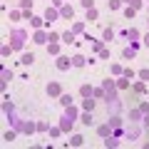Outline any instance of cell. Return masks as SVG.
Returning a JSON list of instances; mask_svg holds the SVG:
<instances>
[{"mask_svg": "<svg viewBox=\"0 0 149 149\" xmlns=\"http://www.w3.org/2000/svg\"><path fill=\"white\" fill-rule=\"evenodd\" d=\"M85 65H87L85 55H74V57H72V67H85Z\"/></svg>", "mask_w": 149, "mask_h": 149, "instance_id": "8fae6325", "label": "cell"}, {"mask_svg": "<svg viewBox=\"0 0 149 149\" xmlns=\"http://www.w3.org/2000/svg\"><path fill=\"white\" fill-rule=\"evenodd\" d=\"M92 47H95L97 52H100V50H102V42H100V40H92Z\"/></svg>", "mask_w": 149, "mask_h": 149, "instance_id": "f907efd6", "label": "cell"}, {"mask_svg": "<svg viewBox=\"0 0 149 149\" xmlns=\"http://www.w3.org/2000/svg\"><path fill=\"white\" fill-rule=\"evenodd\" d=\"M35 129H37V124H32V122H25V124H22V132H25V134H32Z\"/></svg>", "mask_w": 149, "mask_h": 149, "instance_id": "7402d4cb", "label": "cell"}, {"mask_svg": "<svg viewBox=\"0 0 149 149\" xmlns=\"http://www.w3.org/2000/svg\"><path fill=\"white\" fill-rule=\"evenodd\" d=\"M87 20H97V10H95V8L87 10Z\"/></svg>", "mask_w": 149, "mask_h": 149, "instance_id": "74e56055", "label": "cell"}, {"mask_svg": "<svg viewBox=\"0 0 149 149\" xmlns=\"http://www.w3.org/2000/svg\"><path fill=\"white\" fill-rule=\"evenodd\" d=\"M15 137H17V129H8V132L3 134V139H5V142H13Z\"/></svg>", "mask_w": 149, "mask_h": 149, "instance_id": "44dd1931", "label": "cell"}, {"mask_svg": "<svg viewBox=\"0 0 149 149\" xmlns=\"http://www.w3.org/2000/svg\"><path fill=\"white\" fill-rule=\"evenodd\" d=\"M55 20H60V10L57 8H47V10H45V25L50 27Z\"/></svg>", "mask_w": 149, "mask_h": 149, "instance_id": "3957f363", "label": "cell"}, {"mask_svg": "<svg viewBox=\"0 0 149 149\" xmlns=\"http://www.w3.org/2000/svg\"><path fill=\"white\" fill-rule=\"evenodd\" d=\"M144 45H147V47H149V32H147V35H144Z\"/></svg>", "mask_w": 149, "mask_h": 149, "instance_id": "f5cc1de1", "label": "cell"}, {"mask_svg": "<svg viewBox=\"0 0 149 149\" xmlns=\"http://www.w3.org/2000/svg\"><path fill=\"white\" fill-rule=\"evenodd\" d=\"M139 109H142V114H147V112H149V102H142V104H139Z\"/></svg>", "mask_w": 149, "mask_h": 149, "instance_id": "f6af8a7d", "label": "cell"}, {"mask_svg": "<svg viewBox=\"0 0 149 149\" xmlns=\"http://www.w3.org/2000/svg\"><path fill=\"white\" fill-rule=\"evenodd\" d=\"M82 109L92 112V109H95V100H92V97H85V102H82Z\"/></svg>", "mask_w": 149, "mask_h": 149, "instance_id": "e0dca14e", "label": "cell"}, {"mask_svg": "<svg viewBox=\"0 0 149 149\" xmlns=\"http://www.w3.org/2000/svg\"><path fill=\"white\" fill-rule=\"evenodd\" d=\"M117 87H119V90H127V87H129V80L124 77V74H122V80H117Z\"/></svg>", "mask_w": 149, "mask_h": 149, "instance_id": "4316f807", "label": "cell"}, {"mask_svg": "<svg viewBox=\"0 0 149 149\" xmlns=\"http://www.w3.org/2000/svg\"><path fill=\"white\" fill-rule=\"evenodd\" d=\"M32 42H37V45H47L50 42V35L45 30H37L35 35H32Z\"/></svg>", "mask_w": 149, "mask_h": 149, "instance_id": "5b68a950", "label": "cell"}, {"mask_svg": "<svg viewBox=\"0 0 149 149\" xmlns=\"http://www.w3.org/2000/svg\"><path fill=\"white\" fill-rule=\"evenodd\" d=\"M82 30H85V25H82V22H74V25H72V32H74V35H77V32H82Z\"/></svg>", "mask_w": 149, "mask_h": 149, "instance_id": "8d00e7d4", "label": "cell"}, {"mask_svg": "<svg viewBox=\"0 0 149 149\" xmlns=\"http://www.w3.org/2000/svg\"><path fill=\"white\" fill-rule=\"evenodd\" d=\"M134 13H137V10H134V8H124V17H127V20H132V17H134Z\"/></svg>", "mask_w": 149, "mask_h": 149, "instance_id": "f1b7e54d", "label": "cell"}, {"mask_svg": "<svg viewBox=\"0 0 149 149\" xmlns=\"http://www.w3.org/2000/svg\"><path fill=\"white\" fill-rule=\"evenodd\" d=\"M82 8H85V10H90V8H95V0H82Z\"/></svg>", "mask_w": 149, "mask_h": 149, "instance_id": "ab89813d", "label": "cell"}, {"mask_svg": "<svg viewBox=\"0 0 149 149\" xmlns=\"http://www.w3.org/2000/svg\"><path fill=\"white\" fill-rule=\"evenodd\" d=\"M60 104H62V107H70V104H72V95L62 92V95H60Z\"/></svg>", "mask_w": 149, "mask_h": 149, "instance_id": "5bb4252c", "label": "cell"}, {"mask_svg": "<svg viewBox=\"0 0 149 149\" xmlns=\"http://www.w3.org/2000/svg\"><path fill=\"white\" fill-rule=\"evenodd\" d=\"M112 74H122V67L119 65H112Z\"/></svg>", "mask_w": 149, "mask_h": 149, "instance_id": "c3c4849f", "label": "cell"}, {"mask_svg": "<svg viewBox=\"0 0 149 149\" xmlns=\"http://www.w3.org/2000/svg\"><path fill=\"white\" fill-rule=\"evenodd\" d=\"M104 147H119V142L114 137H104Z\"/></svg>", "mask_w": 149, "mask_h": 149, "instance_id": "484cf974", "label": "cell"}, {"mask_svg": "<svg viewBox=\"0 0 149 149\" xmlns=\"http://www.w3.org/2000/svg\"><path fill=\"white\" fill-rule=\"evenodd\" d=\"M92 90H95L92 85H82V87H80V95H82V97H92Z\"/></svg>", "mask_w": 149, "mask_h": 149, "instance_id": "d6986e66", "label": "cell"}, {"mask_svg": "<svg viewBox=\"0 0 149 149\" xmlns=\"http://www.w3.org/2000/svg\"><path fill=\"white\" fill-rule=\"evenodd\" d=\"M102 87H104V92H107V97H104L107 102L117 100V92H114V87H117V85H114V82H112V80H104V82H102Z\"/></svg>", "mask_w": 149, "mask_h": 149, "instance_id": "7a4b0ae2", "label": "cell"}, {"mask_svg": "<svg viewBox=\"0 0 149 149\" xmlns=\"http://www.w3.org/2000/svg\"><path fill=\"white\" fill-rule=\"evenodd\" d=\"M124 35H127L129 40H137V37H139V32H137V30H134V27H132V30H127V32H124Z\"/></svg>", "mask_w": 149, "mask_h": 149, "instance_id": "d6a6232c", "label": "cell"}, {"mask_svg": "<svg viewBox=\"0 0 149 149\" xmlns=\"http://www.w3.org/2000/svg\"><path fill=\"white\" fill-rule=\"evenodd\" d=\"M127 137H129V139H137V137H139V127H132V129H127Z\"/></svg>", "mask_w": 149, "mask_h": 149, "instance_id": "83f0119b", "label": "cell"}, {"mask_svg": "<svg viewBox=\"0 0 149 149\" xmlns=\"http://www.w3.org/2000/svg\"><path fill=\"white\" fill-rule=\"evenodd\" d=\"M72 15H74V8H72V5H62V8H60V17L72 20Z\"/></svg>", "mask_w": 149, "mask_h": 149, "instance_id": "ba28073f", "label": "cell"}, {"mask_svg": "<svg viewBox=\"0 0 149 149\" xmlns=\"http://www.w3.org/2000/svg\"><path fill=\"white\" fill-rule=\"evenodd\" d=\"M142 119V109H132L129 112V122H139Z\"/></svg>", "mask_w": 149, "mask_h": 149, "instance_id": "ffe728a7", "label": "cell"}, {"mask_svg": "<svg viewBox=\"0 0 149 149\" xmlns=\"http://www.w3.org/2000/svg\"><path fill=\"white\" fill-rule=\"evenodd\" d=\"M37 132H47V124H45V122H37Z\"/></svg>", "mask_w": 149, "mask_h": 149, "instance_id": "7dc6e473", "label": "cell"}, {"mask_svg": "<svg viewBox=\"0 0 149 149\" xmlns=\"http://www.w3.org/2000/svg\"><path fill=\"white\" fill-rule=\"evenodd\" d=\"M20 8H22V10H30V8H32V0H20Z\"/></svg>", "mask_w": 149, "mask_h": 149, "instance_id": "d590c367", "label": "cell"}, {"mask_svg": "<svg viewBox=\"0 0 149 149\" xmlns=\"http://www.w3.org/2000/svg\"><path fill=\"white\" fill-rule=\"evenodd\" d=\"M10 52H13V45H3V50H0V55H3V57H8Z\"/></svg>", "mask_w": 149, "mask_h": 149, "instance_id": "f546056e", "label": "cell"}, {"mask_svg": "<svg viewBox=\"0 0 149 149\" xmlns=\"http://www.w3.org/2000/svg\"><path fill=\"white\" fill-rule=\"evenodd\" d=\"M47 52L50 55H60V45L57 42H47Z\"/></svg>", "mask_w": 149, "mask_h": 149, "instance_id": "603a6c76", "label": "cell"}, {"mask_svg": "<svg viewBox=\"0 0 149 149\" xmlns=\"http://www.w3.org/2000/svg\"><path fill=\"white\" fill-rule=\"evenodd\" d=\"M122 74L127 77V80H132V77H134V70H129V67H127V70H122Z\"/></svg>", "mask_w": 149, "mask_h": 149, "instance_id": "b9f144b4", "label": "cell"}, {"mask_svg": "<svg viewBox=\"0 0 149 149\" xmlns=\"http://www.w3.org/2000/svg\"><path fill=\"white\" fill-rule=\"evenodd\" d=\"M124 3H129V0H124Z\"/></svg>", "mask_w": 149, "mask_h": 149, "instance_id": "db71d44e", "label": "cell"}, {"mask_svg": "<svg viewBox=\"0 0 149 149\" xmlns=\"http://www.w3.org/2000/svg\"><path fill=\"white\" fill-rule=\"evenodd\" d=\"M139 80H144V82H149V70H139Z\"/></svg>", "mask_w": 149, "mask_h": 149, "instance_id": "1f68e13d", "label": "cell"}, {"mask_svg": "<svg viewBox=\"0 0 149 149\" xmlns=\"http://www.w3.org/2000/svg\"><path fill=\"white\" fill-rule=\"evenodd\" d=\"M70 144H72V147H82V144H85V137H82V134H72Z\"/></svg>", "mask_w": 149, "mask_h": 149, "instance_id": "7c38bea8", "label": "cell"}, {"mask_svg": "<svg viewBox=\"0 0 149 149\" xmlns=\"http://www.w3.org/2000/svg\"><path fill=\"white\" fill-rule=\"evenodd\" d=\"M72 124H74V119H70L67 114L60 119V129H62V132H70V129H72Z\"/></svg>", "mask_w": 149, "mask_h": 149, "instance_id": "30bf717a", "label": "cell"}, {"mask_svg": "<svg viewBox=\"0 0 149 149\" xmlns=\"http://www.w3.org/2000/svg\"><path fill=\"white\" fill-rule=\"evenodd\" d=\"M62 5H65V0H52V8H57V10H60Z\"/></svg>", "mask_w": 149, "mask_h": 149, "instance_id": "681fc988", "label": "cell"}, {"mask_svg": "<svg viewBox=\"0 0 149 149\" xmlns=\"http://www.w3.org/2000/svg\"><path fill=\"white\" fill-rule=\"evenodd\" d=\"M47 132H50V137H60L62 129H60V127H52V129H47Z\"/></svg>", "mask_w": 149, "mask_h": 149, "instance_id": "f35d334b", "label": "cell"}, {"mask_svg": "<svg viewBox=\"0 0 149 149\" xmlns=\"http://www.w3.org/2000/svg\"><path fill=\"white\" fill-rule=\"evenodd\" d=\"M0 74H3V82H8V80L13 77V74H10V70H5V67H3V72H0Z\"/></svg>", "mask_w": 149, "mask_h": 149, "instance_id": "60d3db41", "label": "cell"}, {"mask_svg": "<svg viewBox=\"0 0 149 149\" xmlns=\"http://www.w3.org/2000/svg\"><path fill=\"white\" fill-rule=\"evenodd\" d=\"M60 37H62V35H57V32H50V42H57Z\"/></svg>", "mask_w": 149, "mask_h": 149, "instance_id": "bcb514c9", "label": "cell"}, {"mask_svg": "<svg viewBox=\"0 0 149 149\" xmlns=\"http://www.w3.org/2000/svg\"><path fill=\"white\" fill-rule=\"evenodd\" d=\"M100 57H102V60H109V50L102 47V50H100Z\"/></svg>", "mask_w": 149, "mask_h": 149, "instance_id": "ee69618b", "label": "cell"}, {"mask_svg": "<svg viewBox=\"0 0 149 149\" xmlns=\"http://www.w3.org/2000/svg\"><path fill=\"white\" fill-rule=\"evenodd\" d=\"M124 60H129V57H134V55H137V47H124Z\"/></svg>", "mask_w": 149, "mask_h": 149, "instance_id": "cb8c5ba5", "label": "cell"}, {"mask_svg": "<svg viewBox=\"0 0 149 149\" xmlns=\"http://www.w3.org/2000/svg\"><path fill=\"white\" fill-rule=\"evenodd\" d=\"M42 22H45V17H35V15L30 17V25L35 27V30H40V27H42Z\"/></svg>", "mask_w": 149, "mask_h": 149, "instance_id": "9a60e30c", "label": "cell"}, {"mask_svg": "<svg viewBox=\"0 0 149 149\" xmlns=\"http://www.w3.org/2000/svg\"><path fill=\"white\" fill-rule=\"evenodd\" d=\"M47 95L50 97H60V95H62V87H60L57 82H50V85H47Z\"/></svg>", "mask_w": 149, "mask_h": 149, "instance_id": "9c48e42d", "label": "cell"}, {"mask_svg": "<svg viewBox=\"0 0 149 149\" xmlns=\"http://www.w3.org/2000/svg\"><path fill=\"white\" fill-rule=\"evenodd\" d=\"M65 109H67V112H65V114H67L70 119H77V109H74L72 104H70V107H65Z\"/></svg>", "mask_w": 149, "mask_h": 149, "instance_id": "d4e9b609", "label": "cell"}, {"mask_svg": "<svg viewBox=\"0 0 149 149\" xmlns=\"http://www.w3.org/2000/svg\"><path fill=\"white\" fill-rule=\"evenodd\" d=\"M127 5H129V8H134V10H139V8H142V0H129Z\"/></svg>", "mask_w": 149, "mask_h": 149, "instance_id": "e575fe53", "label": "cell"}, {"mask_svg": "<svg viewBox=\"0 0 149 149\" xmlns=\"http://www.w3.org/2000/svg\"><path fill=\"white\" fill-rule=\"evenodd\" d=\"M142 124H144V127L149 129V112H147V114H144V117H142Z\"/></svg>", "mask_w": 149, "mask_h": 149, "instance_id": "816d5d0a", "label": "cell"}, {"mask_svg": "<svg viewBox=\"0 0 149 149\" xmlns=\"http://www.w3.org/2000/svg\"><path fill=\"white\" fill-rule=\"evenodd\" d=\"M20 62H22V65H32V62H35V55H32V52H22V60H20Z\"/></svg>", "mask_w": 149, "mask_h": 149, "instance_id": "ac0fdd59", "label": "cell"}, {"mask_svg": "<svg viewBox=\"0 0 149 149\" xmlns=\"http://www.w3.org/2000/svg\"><path fill=\"white\" fill-rule=\"evenodd\" d=\"M25 40H27V32L20 30V27H15V30L10 32V45H13V50H22V47H25Z\"/></svg>", "mask_w": 149, "mask_h": 149, "instance_id": "6da1fadb", "label": "cell"}, {"mask_svg": "<svg viewBox=\"0 0 149 149\" xmlns=\"http://www.w3.org/2000/svg\"><path fill=\"white\" fill-rule=\"evenodd\" d=\"M62 42H67V45H72V42H77V40H74V32H72V30H67V32H62Z\"/></svg>", "mask_w": 149, "mask_h": 149, "instance_id": "4fadbf2b", "label": "cell"}, {"mask_svg": "<svg viewBox=\"0 0 149 149\" xmlns=\"http://www.w3.org/2000/svg\"><path fill=\"white\" fill-rule=\"evenodd\" d=\"M92 97H97V100H104V97H107L104 87H95V90H92Z\"/></svg>", "mask_w": 149, "mask_h": 149, "instance_id": "2e32d148", "label": "cell"}, {"mask_svg": "<svg viewBox=\"0 0 149 149\" xmlns=\"http://www.w3.org/2000/svg\"><path fill=\"white\" fill-rule=\"evenodd\" d=\"M97 134H100L102 139L112 137V134H114V127H112V124H100V127H97Z\"/></svg>", "mask_w": 149, "mask_h": 149, "instance_id": "8992f818", "label": "cell"}, {"mask_svg": "<svg viewBox=\"0 0 149 149\" xmlns=\"http://www.w3.org/2000/svg\"><path fill=\"white\" fill-rule=\"evenodd\" d=\"M55 65H57V70H60V72H67V70L72 67V60H70V57H65V55H60Z\"/></svg>", "mask_w": 149, "mask_h": 149, "instance_id": "277c9868", "label": "cell"}, {"mask_svg": "<svg viewBox=\"0 0 149 149\" xmlns=\"http://www.w3.org/2000/svg\"><path fill=\"white\" fill-rule=\"evenodd\" d=\"M107 5H109V10H117V8L122 5V0H109V3H107Z\"/></svg>", "mask_w": 149, "mask_h": 149, "instance_id": "836d02e7", "label": "cell"}, {"mask_svg": "<svg viewBox=\"0 0 149 149\" xmlns=\"http://www.w3.org/2000/svg\"><path fill=\"white\" fill-rule=\"evenodd\" d=\"M134 92H137V95H144V85H142V82H137V85H134Z\"/></svg>", "mask_w": 149, "mask_h": 149, "instance_id": "7bdbcfd3", "label": "cell"}, {"mask_svg": "<svg viewBox=\"0 0 149 149\" xmlns=\"http://www.w3.org/2000/svg\"><path fill=\"white\" fill-rule=\"evenodd\" d=\"M80 122H82V124H87V127H92V124H95V117H92V112L82 109V114H80Z\"/></svg>", "mask_w": 149, "mask_h": 149, "instance_id": "52a82bcc", "label": "cell"}, {"mask_svg": "<svg viewBox=\"0 0 149 149\" xmlns=\"http://www.w3.org/2000/svg\"><path fill=\"white\" fill-rule=\"evenodd\" d=\"M102 37H104V40H114V30H109V27H107V30L102 32Z\"/></svg>", "mask_w": 149, "mask_h": 149, "instance_id": "4dcf8cb0", "label": "cell"}]
</instances>
